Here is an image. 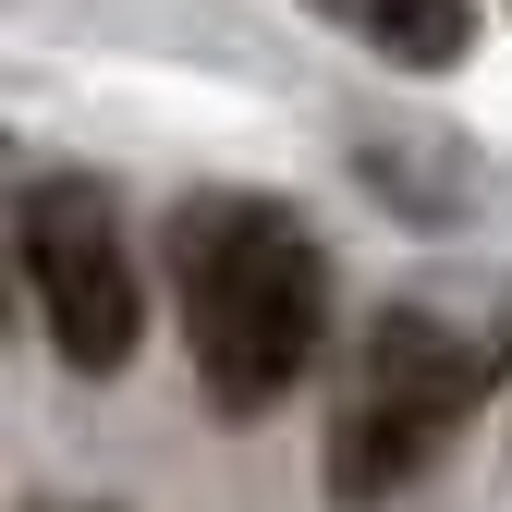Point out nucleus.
I'll list each match as a JSON object with an SVG mask.
<instances>
[{
	"label": "nucleus",
	"mask_w": 512,
	"mask_h": 512,
	"mask_svg": "<svg viewBox=\"0 0 512 512\" xmlns=\"http://www.w3.org/2000/svg\"><path fill=\"white\" fill-rule=\"evenodd\" d=\"M171 293H183V354L220 415H269L317 366L330 330V256L281 196H183L171 208Z\"/></svg>",
	"instance_id": "1"
},
{
	"label": "nucleus",
	"mask_w": 512,
	"mask_h": 512,
	"mask_svg": "<svg viewBox=\"0 0 512 512\" xmlns=\"http://www.w3.org/2000/svg\"><path fill=\"white\" fill-rule=\"evenodd\" d=\"M49 512H74V500H49ZM86 512H98V500H86Z\"/></svg>",
	"instance_id": "5"
},
{
	"label": "nucleus",
	"mask_w": 512,
	"mask_h": 512,
	"mask_svg": "<svg viewBox=\"0 0 512 512\" xmlns=\"http://www.w3.org/2000/svg\"><path fill=\"white\" fill-rule=\"evenodd\" d=\"M13 244H25V293H37V317H49L61 366H86V378L135 366V342H147V293H135V256H122V208L98 196V183H86V171L25 183Z\"/></svg>",
	"instance_id": "3"
},
{
	"label": "nucleus",
	"mask_w": 512,
	"mask_h": 512,
	"mask_svg": "<svg viewBox=\"0 0 512 512\" xmlns=\"http://www.w3.org/2000/svg\"><path fill=\"white\" fill-rule=\"evenodd\" d=\"M305 13H330L342 37H366L378 61H403V74H452L476 49V0H305Z\"/></svg>",
	"instance_id": "4"
},
{
	"label": "nucleus",
	"mask_w": 512,
	"mask_h": 512,
	"mask_svg": "<svg viewBox=\"0 0 512 512\" xmlns=\"http://www.w3.org/2000/svg\"><path fill=\"white\" fill-rule=\"evenodd\" d=\"M488 391V342H464L452 317H427V305H391L366 330V366H354V403L330 427V500L342 512H378L391 488H415L439 452L464 439Z\"/></svg>",
	"instance_id": "2"
}]
</instances>
